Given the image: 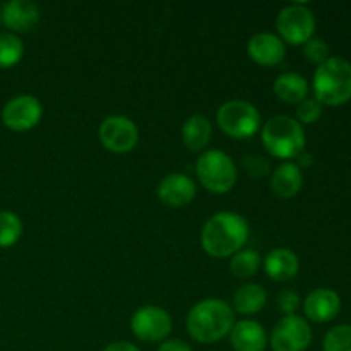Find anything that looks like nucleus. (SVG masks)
Here are the masks:
<instances>
[{"mask_svg": "<svg viewBox=\"0 0 351 351\" xmlns=\"http://www.w3.org/2000/svg\"><path fill=\"white\" fill-rule=\"evenodd\" d=\"M249 235V223L242 215L233 211H219L202 226L201 247L208 256L226 259L245 247Z\"/></svg>", "mask_w": 351, "mask_h": 351, "instance_id": "f257e3e1", "label": "nucleus"}, {"mask_svg": "<svg viewBox=\"0 0 351 351\" xmlns=\"http://www.w3.org/2000/svg\"><path fill=\"white\" fill-rule=\"evenodd\" d=\"M235 324V312L223 298H206L191 308L185 319V328L194 341L213 345L232 331Z\"/></svg>", "mask_w": 351, "mask_h": 351, "instance_id": "f03ea898", "label": "nucleus"}, {"mask_svg": "<svg viewBox=\"0 0 351 351\" xmlns=\"http://www.w3.org/2000/svg\"><path fill=\"white\" fill-rule=\"evenodd\" d=\"M314 98L322 106H341L351 99V62L329 57L319 65L312 79Z\"/></svg>", "mask_w": 351, "mask_h": 351, "instance_id": "7ed1b4c3", "label": "nucleus"}, {"mask_svg": "<svg viewBox=\"0 0 351 351\" xmlns=\"http://www.w3.org/2000/svg\"><path fill=\"white\" fill-rule=\"evenodd\" d=\"M263 146L271 156L291 161L305 151V129L297 119L288 115H274L261 127Z\"/></svg>", "mask_w": 351, "mask_h": 351, "instance_id": "20e7f679", "label": "nucleus"}, {"mask_svg": "<svg viewBox=\"0 0 351 351\" xmlns=\"http://www.w3.org/2000/svg\"><path fill=\"white\" fill-rule=\"evenodd\" d=\"M195 175L206 191L221 195L235 187L239 170L225 151L209 149L201 153L195 161Z\"/></svg>", "mask_w": 351, "mask_h": 351, "instance_id": "39448f33", "label": "nucleus"}, {"mask_svg": "<svg viewBox=\"0 0 351 351\" xmlns=\"http://www.w3.org/2000/svg\"><path fill=\"white\" fill-rule=\"evenodd\" d=\"M216 123L232 139H249L261 129V113L245 99H230L216 112Z\"/></svg>", "mask_w": 351, "mask_h": 351, "instance_id": "423d86ee", "label": "nucleus"}, {"mask_svg": "<svg viewBox=\"0 0 351 351\" xmlns=\"http://www.w3.org/2000/svg\"><path fill=\"white\" fill-rule=\"evenodd\" d=\"M278 36L285 45H305L315 33V16L307 3H290L278 12Z\"/></svg>", "mask_w": 351, "mask_h": 351, "instance_id": "0eeeda50", "label": "nucleus"}, {"mask_svg": "<svg viewBox=\"0 0 351 351\" xmlns=\"http://www.w3.org/2000/svg\"><path fill=\"white\" fill-rule=\"evenodd\" d=\"M171 328V315L156 305L139 307L130 317V331L141 341L163 343L170 336Z\"/></svg>", "mask_w": 351, "mask_h": 351, "instance_id": "6e6552de", "label": "nucleus"}, {"mask_svg": "<svg viewBox=\"0 0 351 351\" xmlns=\"http://www.w3.org/2000/svg\"><path fill=\"white\" fill-rule=\"evenodd\" d=\"M312 328L300 315H283L271 331L269 345L273 351H305L311 346Z\"/></svg>", "mask_w": 351, "mask_h": 351, "instance_id": "1a4fd4ad", "label": "nucleus"}, {"mask_svg": "<svg viewBox=\"0 0 351 351\" xmlns=\"http://www.w3.org/2000/svg\"><path fill=\"white\" fill-rule=\"evenodd\" d=\"M99 141L110 153L127 154L139 143V129L136 122L125 115H110L99 123Z\"/></svg>", "mask_w": 351, "mask_h": 351, "instance_id": "9d476101", "label": "nucleus"}, {"mask_svg": "<svg viewBox=\"0 0 351 351\" xmlns=\"http://www.w3.org/2000/svg\"><path fill=\"white\" fill-rule=\"evenodd\" d=\"M43 117V106L33 95H17L10 98L2 108V122L14 132H26L34 129Z\"/></svg>", "mask_w": 351, "mask_h": 351, "instance_id": "9b49d317", "label": "nucleus"}, {"mask_svg": "<svg viewBox=\"0 0 351 351\" xmlns=\"http://www.w3.org/2000/svg\"><path fill=\"white\" fill-rule=\"evenodd\" d=\"M247 53L250 60L263 67H276L287 57V45L278 34L261 31L254 34L247 43Z\"/></svg>", "mask_w": 351, "mask_h": 351, "instance_id": "f8f14e48", "label": "nucleus"}, {"mask_svg": "<svg viewBox=\"0 0 351 351\" xmlns=\"http://www.w3.org/2000/svg\"><path fill=\"white\" fill-rule=\"evenodd\" d=\"M158 199L168 208H184L195 199L197 185L189 175L170 173L158 185Z\"/></svg>", "mask_w": 351, "mask_h": 351, "instance_id": "ddd939ff", "label": "nucleus"}, {"mask_svg": "<svg viewBox=\"0 0 351 351\" xmlns=\"http://www.w3.org/2000/svg\"><path fill=\"white\" fill-rule=\"evenodd\" d=\"M0 19L9 33H27L40 21V9L31 0H9L0 9Z\"/></svg>", "mask_w": 351, "mask_h": 351, "instance_id": "4468645a", "label": "nucleus"}, {"mask_svg": "<svg viewBox=\"0 0 351 351\" xmlns=\"http://www.w3.org/2000/svg\"><path fill=\"white\" fill-rule=\"evenodd\" d=\"M341 311V298L331 288H317L304 300V312L308 321L324 324L332 321Z\"/></svg>", "mask_w": 351, "mask_h": 351, "instance_id": "2eb2a0df", "label": "nucleus"}, {"mask_svg": "<svg viewBox=\"0 0 351 351\" xmlns=\"http://www.w3.org/2000/svg\"><path fill=\"white\" fill-rule=\"evenodd\" d=\"M230 345L235 351H264L269 345V336L261 322L242 319L230 331Z\"/></svg>", "mask_w": 351, "mask_h": 351, "instance_id": "dca6fc26", "label": "nucleus"}, {"mask_svg": "<svg viewBox=\"0 0 351 351\" xmlns=\"http://www.w3.org/2000/svg\"><path fill=\"white\" fill-rule=\"evenodd\" d=\"M269 187L276 197L291 199L304 187V171L293 161H283L269 175Z\"/></svg>", "mask_w": 351, "mask_h": 351, "instance_id": "f3484780", "label": "nucleus"}, {"mask_svg": "<svg viewBox=\"0 0 351 351\" xmlns=\"http://www.w3.org/2000/svg\"><path fill=\"white\" fill-rule=\"evenodd\" d=\"M263 266L269 280L285 283V281H291L293 278H297L298 271H300V259L291 249L278 247V249L267 252V256L263 259Z\"/></svg>", "mask_w": 351, "mask_h": 351, "instance_id": "a211bd4d", "label": "nucleus"}, {"mask_svg": "<svg viewBox=\"0 0 351 351\" xmlns=\"http://www.w3.org/2000/svg\"><path fill=\"white\" fill-rule=\"evenodd\" d=\"M273 91L280 101L288 105H300L304 99L308 98L311 86L307 79L298 72H283L274 79Z\"/></svg>", "mask_w": 351, "mask_h": 351, "instance_id": "6ab92c4d", "label": "nucleus"}, {"mask_svg": "<svg viewBox=\"0 0 351 351\" xmlns=\"http://www.w3.org/2000/svg\"><path fill=\"white\" fill-rule=\"evenodd\" d=\"M213 137V123L204 115H191L182 127V141L184 146L192 153H199L208 147Z\"/></svg>", "mask_w": 351, "mask_h": 351, "instance_id": "aec40b11", "label": "nucleus"}, {"mask_svg": "<svg viewBox=\"0 0 351 351\" xmlns=\"http://www.w3.org/2000/svg\"><path fill=\"white\" fill-rule=\"evenodd\" d=\"M267 304V291L263 285L247 283L233 295V312L240 315L259 314Z\"/></svg>", "mask_w": 351, "mask_h": 351, "instance_id": "412c9836", "label": "nucleus"}, {"mask_svg": "<svg viewBox=\"0 0 351 351\" xmlns=\"http://www.w3.org/2000/svg\"><path fill=\"white\" fill-rule=\"evenodd\" d=\"M263 266V257L254 249H242L230 257V271L239 280H250Z\"/></svg>", "mask_w": 351, "mask_h": 351, "instance_id": "4be33fe9", "label": "nucleus"}, {"mask_svg": "<svg viewBox=\"0 0 351 351\" xmlns=\"http://www.w3.org/2000/svg\"><path fill=\"white\" fill-rule=\"evenodd\" d=\"M24 45L17 34L3 31L0 33V69H10L21 62Z\"/></svg>", "mask_w": 351, "mask_h": 351, "instance_id": "5701e85b", "label": "nucleus"}, {"mask_svg": "<svg viewBox=\"0 0 351 351\" xmlns=\"http://www.w3.org/2000/svg\"><path fill=\"white\" fill-rule=\"evenodd\" d=\"M23 235V221L12 211H0V249L12 247Z\"/></svg>", "mask_w": 351, "mask_h": 351, "instance_id": "b1692460", "label": "nucleus"}, {"mask_svg": "<svg viewBox=\"0 0 351 351\" xmlns=\"http://www.w3.org/2000/svg\"><path fill=\"white\" fill-rule=\"evenodd\" d=\"M324 351H351V324H341L329 329L322 341Z\"/></svg>", "mask_w": 351, "mask_h": 351, "instance_id": "393cba45", "label": "nucleus"}, {"mask_svg": "<svg viewBox=\"0 0 351 351\" xmlns=\"http://www.w3.org/2000/svg\"><path fill=\"white\" fill-rule=\"evenodd\" d=\"M242 168L249 177L252 178H264L271 175V163L263 156V154L257 153H249L245 156H242Z\"/></svg>", "mask_w": 351, "mask_h": 351, "instance_id": "a878e982", "label": "nucleus"}, {"mask_svg": "<svg viewBox=\"0 0 351 351\" xmlns=\"http://www.w3.org/2000/svg\"><path fill=\"white\" fill-rule=\"evenodd\" d=\"M304 55L311 64H315L319 67L321 64H324L331 55H329V47L322 38L312 36L307 43L304 45Z\"/></svg>", "mask_w": 351, "mask_h": 351, "instance_id": "bb28decb", "label": "nucleus"}, {"mask_svg": "<svg viewBox=\"0 0 351 351\" xmlns=\"http://www.w3.org/2000/svg\"><path fill=\"white\" fill-rule=\"evenodd\" d=\"M322 105L315 98H307L298 105L297 108V122L302 125H311L315 123L322 117Z\"/></svg>", "mask_w": 351, "mask_h": 351, "instance_id": "cd10ccee", "label": "nucleus"}, {"mask_svg": "<svg viewBox=\"0 0 351 351\" xmlns=\"http://www.w3.org/2000/svg\"><path fill=\"white\" fill-rule=\"evenodd\" d=\"M302 305V298L297 291L283 290L278 295V308L285 315H297L298 308Z\"/></svg>", "mask_w": 351, "mask_h": 351, "instance_id": "c85d7f7f", "label": "nucleus"}, {"mask_svg": "<svg viewBox=\"0 0 351 351\" xmlns=\"http://www.w3.org/2000/svg\"><path fill=\"white\" fill-rule=\"evenodd\" d=\"M158 351H194L189 343H185L184 339H165Z\"/></svg>", "mask_w": 351, "mask_h": 351, "instance_id": "c756f323", "label": "nucleus"}, {"mask_svg": "<svg viewBox=\"0 0 351 351\" xmlns=\"http://www.w3.org/2000/svg\"><path fill=\"white\" fill-rule=\"evenodd\" d=\"M103 351H141L134 343L129 341H113Z\"/></svg>", "mask_w": 351, "mask_h": 351, "instance_id": "7c9ffc66", "label": "nucleus"}, {"mask_svg": "<svg viewBox=\"0 0 351 351\" xmlns=\"http://www.w3.org/2000/svg\"><path fill=\"white\" fill-rule=\"evenodd\" d=\"M295 160H297V165L300 168H308L312 167V163H314V156H312L311 153H307V151H302Z\"/></svg>", "mask_w": 351, "mask_h": 351, "instance_id": "2f4dec72", "label": "nucleus"}, {"mask_svg": "<svg viewBox=\"0 0 351 351\" xmlns=\"http://www.w3.org/2000/svg\"><path fill=\"white\" fill-rule=\"evenodd\" d=\"M0 23H2V19H0Z\"/></svg>", "mask_w": 351, "mask_h": 351, "instance_id": "473e14b6", "label": "nucleus"}]
</instances>
